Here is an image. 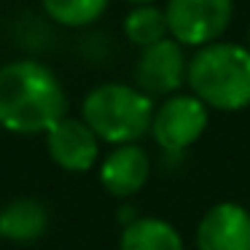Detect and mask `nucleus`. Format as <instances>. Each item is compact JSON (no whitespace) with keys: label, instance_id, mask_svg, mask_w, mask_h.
<instances>
[{"label":"nucleus","instance_id":"nucleus-1","mask_svg":"<svg viewBox=\"0 0 250 250\" xmlns=\"http://www.w3.org/2000/svg\"><path fill=\"white\" fill-rule=\"evenodd\" d=\"M67 116V94L49 65L14 60L0 67V126L14 135H46Z\"/></svg>","mask_w":250,"mask_h":250},{"label":"nucleus","instance_id":"nucleus-2","mask_svg":"<svg viewBox=\"0 0 250 250\" xmlns=\"http://www.w3.org/2000/svg\"><path fill=\"white\" fill-rule=\"evenodd\" d=\"M191 92L207 108L242 110L250 105V49L229 41L202 46L188 60Z\"/></svg>","mask_w":250,"mask_h":250},{"label":"nucleus","instance_id":"nucleus-3","mask_svg":"<svg viewBox=\"0 0 250 250\" xmlns=\"http://www.w3.org/2000/svg\"><path fill=\"white\" fill-rule=\"evenodd\" d=\"M153 100L126 83H100L83 97V124L105 143L132 146L153 124Z\"/></svg>","mask_w":250,"mask_h":250},{"label":"nucleus","instance_id":"nucleus-4","mask_svg":"<svg viewBox=\"0 0 250 250\" xmlns=\"http://www.w3.org/2000/svg\"><path fill=\"white\" fill-rule=\"evenodd\" d=\"M234 0H167L164 17L172 41L180 46H210L231 22Z\"/></svg>","mask_w":250,"mask_h":250},{"label":"nucleus","instance_id":"nucleus-5","mask_svg":"<svg viewBox=\"0 0 250 250\" xmlns=\"http://www.w3.org/2000/svg\"><path fill=\"white\" fill-rule=\"evenodd\" d=\"M207 129V105L194 94H172L153 113V140L169 153L191 148Z\"/></svg>","mask_w":250,"mask_h":250},{"label":"nucleus","instance_id":"nucleus-6","mask_svg":"<svg viewBox=\"0 0 250 250\" xmlns=\"http://www.w3.org/2000/svg\"><path fill=\"white\" fill-rule=\"evenodd\" d=\"M188 62H186L183 46L172 38H164L159 43L140 51L135 62V83L143 94H167L172 97L186 81Z\"/></svg>","mask_w":250,"mask_h":250},{"label":"nucleus","instance_id":"nucleus-7","mask_svg":"<svg viewBox=\"0 0 250 250\" xmlns=\"http://www.w3.org/2000/svg\"><path fill=\"white\" fill-rule=\"evenodd\" d=\"M196 250H250V212L237 202H218L196 226Z\"/></svg>","mask_w":250,"mask_h":250},{"label":"nucleus","instance_id":"nucleus-8","mask_svg":"<svg viewBox=\"0 0 250 250\" xmlns=\"http://www.w3.org/2000/svg\"><path fill=\"white\" fill-rule=\"evenodd\" d=\"M46 151L57 167L67 172H86L97 164L100 143L97 135L83 124V119H65L46 132Z\"/></svg>","mask_w":250,"mask_h":250},{"label":"nucleus","instance_id":"nucleus-9","mask_svg":"<svg viewBox=\"0 0 250 250\" xmlns=\"http://www.w3.org/2000/svg\"><path fill=\"white\" fill-rule=\"evenodd\" d=\"M151 175V159L137 143L119 146L100 164V183L116 199H129L146 186Z\"/></svg>","mask_w":250,"mask_h":250},{"label":"nucleus","instance_id":"nucleus-10","mask_svg":"<svg viewBox=\"0 0 250 250\" xmlns=\"http://www.w3.org/2000/svg\"><path fill=\"white\" fill-rule=\"evenodd\" d=\"M49 229V212L43 202L33 196H17L0 207V237L17 245H30L41 239Z\"/></svg>","mask_w":250,"mask_h":250},{"label":"nucleus","instance_id":"nucleus-11","mask_svg":"<svg viewBox=\"0 0 250 250\" xmlns=\"http://www.w3.org/2000/svg\"><path fill=\"white\" fill-rule=\"evenodd\" d=\"M119 250H186L178 229L164 218L137 215L121 229Z\"/></svg>","mask_w":250,"mask_h":250},{"label":"nucleus","instance_id":"nucleus-12","mask_svg":"<svg viewBox=\"0 0 250 250\" xmlns=\"http://www.w3.org/2000/svg\"><path fill=\"white\" fill-rule=\"evenodd\" d=\"M124 33L132 43H137L140 49L159 43L167 38V17L164 8L159 6H135L129 14L124 17Z\"/></svg>","mask_w":250,"mask_h":250},{"label":"nucleus","instance_id":"nucleus-13","mask_svg":"<svg viewBox=\"0 0 250 250\" xmlns=\"http://www.w3.org/2000/svg\"><path fill=\"white\" fill-rule=\"evenodd\" d=\"M43 11L62 27H86L108 8V0H41Z\"/></svg>","mask_w":250,"mask_h":250},{"label":"nucleus","instance_id":"nucleus-14","mask_svg":"<svg viewBox=\"0 0 250 250\" xmlns=\"http://www.w3.org/2000/svg\"><path fill=\"white\" fill-rule=\"evenodd\" d=\"M126 3H132V6H153L156 0H126Z\"/></svg>","mask_w":250,"mask_h":250},{"label":"nucleus","instance_id":"nucleus-15","mask_svg":"<svg viewBox=\"0 0 250 250\" xmlns=\"http://www.w3.org/2000/svg\"><path fill=\"white\" fill-rule=\"evenodd\" d=\"M248 49H250V30H248Z\"/></svg>","mask_w":250,"mask_h":250}]
</instances>
